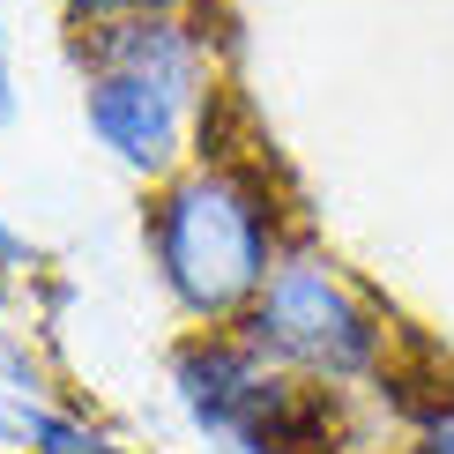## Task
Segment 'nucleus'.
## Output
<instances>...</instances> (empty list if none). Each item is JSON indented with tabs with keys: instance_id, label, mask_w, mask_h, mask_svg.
I'll use <instances>...</instances> for the list:
<instances>
[{
	"instance_id": "nucleus-2",
	"label": "nucleus",
	"mask_w": 454,
	"mask_h": 454,
	"mask_svg": "<svg viewBox=\"0 0 454 454\" xmlns=\"http://www.w3.org/2000/svg\"><path fill=\"white\" fill-rule=\"evenodd\" d=\"M74 74H82L90 142L142 186L172 179L186 157H201L216 142L223 45L201 8L74 30Z\"/></svg>"
},
{
	"instance_id": "nucleus-3",
	"label": "nucleus",
	"mask_w": 454,
	"mask_h": 454,
	"mask_svg": "<svg viewBox=\"0 0 454 454\" xmlns=\"http://www.w3.org/2000/svg\"><path fill=\"white\" fill-rule=\"evenodd\" d=\"M239 335L291 380L328 387V395H395L410 387L403 372V320L357 269L328 254L320 239L298 231L269 269L261 298L246 306Z\"/></svg>"
},
{
	"instance_id": "nucleus-5",
	"label": "nucleus",
	"mask_w": 454,
	"mask_h": 454,
	"mask_svg": "<svg viewBox=\"0 0 454 454\" xmlns=\"http://www.w3.org/2000/svg\"><path fill=\"white\" fill-rule=\"evenodd\" d=\"M0 440L15 454H127L105 425L60 410L52 395H8V403H0Z\"/></svg>"
},
{
	"instance_id": "nucleus-10",
	"label": "nucleus",
	"mask_w": 454,
	"mask_h": 454,
	"mask_svg": "<svg viewBox=\"0 0 454 454\" xmlns=\"http://www.w3.org/2000/svg\"><path fill=\"white\" fill-rule=\"evenodd\" d=\"M350 454H425V447L410 440V432H395V440H357Z\"/></svg>"
},
{
	"instance_id": "nucleus-1",
	"label": "nucleus",
	"mask_w": 454,
	"mask_h": 454,
	"mask_svg": "<svg viewBox=\"0 0 454 454\" xmlns=\"http://www.w3.org/2000/svg\"><path fill=\"white\" fill-rule=\"evenodd\" d=\"M291 239L298 223L276 164L223 135L201 157H186L172 179H157L142 201L149 276L186 328H239Z\"/></svg>"
},
{
	"instance_id": "nucleus-7",
	"label": "nucleus",
	"mask_w": 454,
	"mask_h": 454,
	"mask_svg": "<svg viewBox=\"0 0 454 454\" xmlns=\"http://www.w3.org/2000/svg\"><path fill=\"white\" fill-rule=\"evenodd\" d=\"M201 0H67V30H105V23H142V15H179Z\"/></svg>"
},
{
	"instance_id": "nucleus-4",
	"label": "nucleus",
	"mask_w": 454,
	"mask_h": 454,
	"mask_svg": "<svg viewBox=\"0 0 454 454\" xmlns=\"http://www.w3.org/2000/svg\"><path fill=\"white\" fill-rule=\"evenodd\" d=\"M179 418L223 454H350L343 395L291 380L239 328H186L164 350Z\"/></svg>"
},
{
	"instance_id": "nucleus-8",
	"label": "nucleus",
	"mask_w": 454,
	"mask_h": 454,
	"mask_svg": "<svg viewBox=\"0 0 454 454\" xmlns=\"http://www.w3.org/2000/svg\"><path fill=\"white\" fill-rule=\"evenodd\" d=\"M15 269H37V246H30L23 231H15V223H8V209H0V283H8Z\"/></svg>"
},
{
	"instance_id": "nucleus-6",
	"label": "nucleus",
	"mask_w": 454,
	"mask_h": 454,
	"mask_svg": "<svg viewBox=\"0 0 454 454\" xmlns=\"http://www.w3.org/2000/svg\"><path fill=\"white\" fill-rule=\"evenodd\" d=\"M403 432L418 440L425 454H454V387H410V403H403Z\"/></svg>"
},
{
	"instance_id": "nucleus-9",
	"label": "nucleus",
	"mask_w": 454,
	"mask_h": 454,
	"mask_svg": "<svg viewBox=\"0 0 454 454\" xmlns=\"http://www.w3.org/2000/svg\"><path fill=\"white\" fill-rule=\"evenodd\" d=\"M15 120V52H8V8H0V135Z\"/></svg>"
}]
</instances>
